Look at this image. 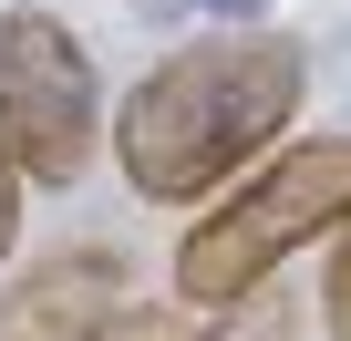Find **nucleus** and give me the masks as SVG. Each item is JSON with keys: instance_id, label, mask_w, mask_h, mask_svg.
Instances as JSON below:
<instances>
[{"instance_id": "1a4fd4ad", "label": "nucleus", "mask_w": 351, "mask_h": 341, "mask_svg": "<svg viewBox=\"0 0 351 341\" xmlns=\"http://www.w3.org/2000/svg\"><path fill=\"white\" fill-rule=\"evenodd\" d=\"M21 248V165H11V145H0V259Z\"/></svg>"}, {"instance_id": "20e7f679", "label": "nucleus", "mask_w": 351, "mask_h": 341, "mask_svg": "<svg viewBox=\"0 0 351 341\" xmlns=\"http://www.w3.org/2000/svg\"><path fill=\"white\" fill-rule=\"evenodd\" d=\"M124 290H134L124 248H62V259H42L0 290V341H73V331L114 320Z\"/></svg>"}, {"instance_id": "6e6552de", "label": "nucleus", "mask_w": 351, "mask_h": 341, "mask_svg": "<svg viewBox=\"0 0 351 341\" xmlns=\"http://www.w3.org/2000/svg\"><path fill=\"white\" fill-rule=\"evenodd\" d=\"M73 341H165V331H155V310H145V300H124L114 320H93V331H73Z\"/></svg>"}, {"instance_id": "f03ea898", "label": "nucleus", "mask_w": 351, "mask_h": 341, "mask_svg": "<svg viewBox=\"0 0 351 341\" xmlns=\"http://www.w3.org/2000/svg\"><path fill=\"white\" fill-rule=\"evenodd\" d=\"M330 228H351V134H300V145L258 155L238 187H217V207L176 238V300L217 320V310L258 300L269 269L320 248Z\"/></svg>"}, {"instance_id": "0eeeda50", "label": "nucleus", "mask_w": 351, "mask_h": 341, "mask_svg": "<svg viewBox=\"0 0 351 341\" xmlns=\"http://www.w3.org/2000/svg\"><path fill=\"white\" fill-rule=\"evenodd\" d=\"M145 11H207V21H228V32H248V21H269V0H145Z\"/></svg>"}, {"instance_id": "7ed1b4c3", "label": "nucleus", "mask_w": 351, "mask_h": 341, "mask_svg": "<svg viewBox=\"0 0 351 341\" xmlns=\"http://www.w3.org/2000/svg\"><path fill=\"white\" fill-rule=\"evenodd\" d=\"M93 52L52 11H0V145H11L21 187H83V165L104 145L93 124Z\"/></svg>"}, {"instance_id": "423d86ee", "label": "nucleus", "mask_w": 351, "mask_h": 341, "mask_svg": "<svg viewBox=\"0 0 351 341\" xmlns=\"http://www.w3.org/2000/svg\"><path fill=\"white\" fill-rule=\"evenodd\" d=\"M320 331H330V341H351V238H341V259H330V290H320Z\"/></svg>"}, {"instance_id": "f257e3e1", "label": "nucleus", "mask_w": 351, "mask_h": 341, "mask_svg": "<svg viewBox=\"0 0 351 341\" xmlns=\"http://www.w3.org/2000/svg\"><path fill=\"white\" fill-rule=\"evenodd\" d=\"M310 93V42L300 32H207L186 52H165L124 104H114V165L145 207H207L238 187L248 165L289 134Z\"/></svg>"}, {"instance_id": "39448f33", "label": "nucleus", "mask_w": 351, "mask_h": 341, "mask_svg": "<svg viewBox=\"0 0 351 341\" xmlns=\"http://www.w3.org/2000/svg\"><path fill=\"white\" fill-rule=\"evenodd\" d=\"M186 341H300V310L258 290V300H238V310H217V320H207V331H186Z\"/></svg>"}]
</instances>
